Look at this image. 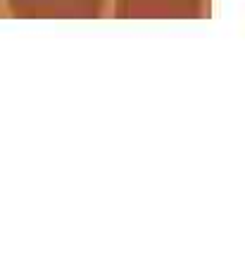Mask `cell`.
I'll use <instances>...</instances> for the list:
<instances>
[{"label":"cell","mask_w":245,"mask_h":257,"mask_svg":"<svg viewBox=\"0 0 245 257\" xmlns=\"http://www.w3.org/2000/svg\"><path fill=\"white\" fill-rule=\"evenodd\" d=\"M19 19H93L105 10V0H8Z\"/></svg>","instance_id":"cell-1"},{"label":"cell","mask_w":245,"mask_h":257,"mask_svg":"<svg viewBox=\"0 0 245 257\" xmlns=\"http://www.w3.org/2000/svg\"><path fill=\"white\" fill-rule=\"evenodd\" d=\"M205 0H117L119 19H195L202 17Z\"/></svg>","instance_id":"cell-2"}]
</instances>
